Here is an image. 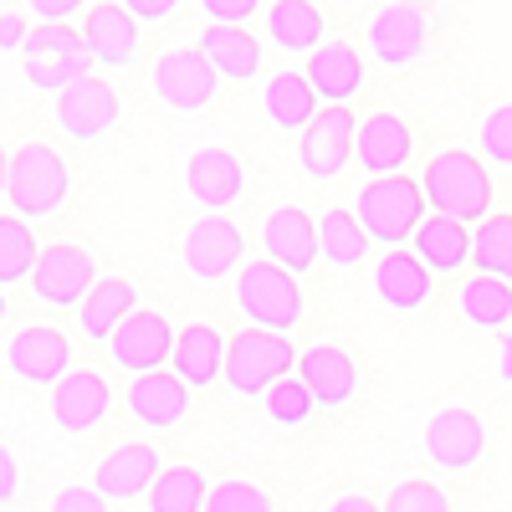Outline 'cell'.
<instances>
[{
    "label": "cell",
    "mask_w": 512,
    "mask_h": 512,
    "mask_svg": "<svg viewBox=\"0 0 512 512\" xmlns=\"http://www.w3.org/2000/svg\"><path fill=\"white\" fill-rule=\"evenodd\" d=\"M415 154V128L400 118V113H374V118H359V169L369 180L379 175H405V164Z\"/></svg>",
    "instance_id": "ac0fdd59"
},
{
    "label": "cell",
    "mask_w": 512,
    "mask_h": 512,
    "mask_svg": "<svg viewBox=\"0 0 512 512\" xmlns=\"http://www.w3.org/2000/svg\"><path fill=\"white\" fill-rule=\"evenodd\" d=\"M221 364H226V344H221L216 328H210V323L180 328V344H175V359H169V369H175L190 390H200V384H216Z\"/></svg>",
    "instance_id": "4dcf8cb0"
},
{
    "label": "cell",
    "mask_w": 512,
    "mask_h": 512,
    "mask_svg": "<svg viewBox=\"0 0 512 512\" xmlns=\"http://www.w3.org/2000/svg\"><path fill=\"white\" fill-rule=\"evenodd\" d=\"M205 512H272V497L246 477H226L221 487H210Z\"/></svg>",
    "instance_id": "f35d334b"
},
{
    "label": "cell",
    "mask_w": 512,
    "mask_h": 512,
    "mask_svg": "<svg viewBox=\"0 0 512 512\" xmlns=\"http://www.w3.org/2000/svg\"><path fill=\"white\" fill-rule=\"evenodd\" d=\"M21 62H26V82L36 93H67L72 82L93 77V67H98L88 36L72 31L67 21H41L26 41Z\"/></svg>",
    "instance_id": "277c9868"
},
{
    "label": "cell",
    "mask_w": 512,
    "mask_h": 512,
    "mask_svg": "<svg viewBox=\"0 0 512 512\" xmlns=\"http://www.w3.org/2000/svg\"><path fill=\"white\" fill-rule=\"evenodd\" d=\"M267 36L287 57H313L328 41V16L318 0H272L267 11Z\"/></svg>",
    "instance_id": "cb8c5ba5"
},
{
    "label": "cell",
    "mask_w": 512,
    "mask_h": 512,
    "mask_svg": "<svg viewBox=\"0 0 512 512\" xmlns=\"http://www.w3.org/2000/svg\"><path fill=\"white\" fill-rule=\"evenodd\" d=\"M456 308L472 328H507L512 323V282H502L492 272L466 277L461 292H456Z\"/></svg>",
    "instance_id": "1f68e13d"
},
{
    "label": "cell",
    "mask_w": 512,
    "mask_h": 512,
    "mask_svg": "<svg viewBox=\"0 0 512 512\" xmlns=\"http://www.w3.org/2000/svg\"><path fill=\"white\" fill-rule=\"evenodd\" d=\"M98 287V262L88 246L57 241L41 251V262L31 272V297L41 308H82V297Z\"/></svg>",
    "instance_id": "9c48e42d"
},
{
    "label": "cell",
    "mask_w": 512,
    "mask_h": 512,
    "mask_svg": "<svg viewBox=\"0 0 512 512\" xmlns=\"http://www.w3.org/2000/svg\"><path fill=\"white\" fill-rule=\"evenodd\" d=\"M308 82L318 88L323 103H354L359 88H364V57L349 41H323L308 57Z\"/></svg>",
    "instance_id": "f546056e"
},
{
    "label": "cell",
    "mask_w": 512,
    "mask_h": 512,
    "mask_svg": "<svg viewBox=\"0 0 512 512\" xmlns=\"http://www.w3.org/2000/svg\"><path fill=\"white\" fill-rule=\"evenodd\" d=\"M149 82H154L159 103L175 108V113H205L210 103H216V93H221V72L210 67V57L200 47L195 52H185V47L159 52Z\"/></svg>",
    "instance_id": "ba28073f"
},
{
    "label": "cell",
    "mask_w": 512,
    "mask_h": 512,
    "mask_svg": "<svg viewBox=\"0 0 512 512\" xmlns=\"http://www.w3.org/2000/svg\"><path fill=\"white\" fill-rule=\"evenodd\" d=\"M185 190L205 210H226L246 190V169H241V159L231 149H195L185 159Z\"/></svg>",
    "instance_id": "7402d4cb"
},
{
    "label": "cell",
    "mask_w": 512,
    "mask_h": 512,
    "mask_svg": "<svg viewBox=\"0 0 512 512\" xmlns=\"http://www.w3.org/2000/svg\"><path fill=\"white\" fill-rule=\"evenodd\" d=\"M0 497H6V502L16 497V461L11 456H6V466H0Z\"/></svg>",
    "instance_id": "c3c4849f"
},
{
    "label": "cell",
    "mask_w": 512,
    "mask_h": 512,
    "mask_svg": "<svg viewBox=\"0 0 512 512\" xmlns=\"http://www.w3.org/2000/svg\"><path fill=\"white\" fill-rule=\"evenodd\" d=\"M318 231H323V262L338 267V272L359 267L369 256V246H374V236L364 231V221L354 216V210H328V216L318 221Z\"/></svg>",
    "instance_id": "d6a6232c"
},
{
    "label": "cell",
    "mask_w": 512,
    "mask_h": 512,
    "mask_svg": "<svg viewBox=\"0 0 512 512\" xmlns=\"http://www.w3.org/2000/svg\"><path fill=\"white\" fill-rule=\"evenodd\" d=\"M123 6L139 16V26H159V21H169L180 11V0H123Z\"/></svg>",
    "instance_id": "ee69618b"
},
{
    "label": "cell",
    "mask_w": 512,
    "mask_h": 512,
    "mask_svg": "<svg viewBox=\"0 0 512 512\" xmlns=\"http://www.w3.org/2000/svg\"><path fill=\"white\" fill-rule=\"evenodd\" d=\"M72 190V169L52 144H21L6 159V205L21 221L57 216Z\"/></svg>",
    "instance_id": "6da1fadb"
},
{
    "label": "cell",
    "mask_w": 512,
    "mask_h": 512,
    "mask_svg": "<svg viewBox=\"0 0 512 512\" xmlns=\"http://www.w3.org/2000/svg\"><path fill=\"white\" fill-rule=\"evenodd\" d=\"M26 6H31L36 21H72V16H82V11H93L88 0H26Z\"/></svg>",
    "instance_id": "7bdbcfd3"
},
{
    "label": "cell",
    "mask_w": 512,
    "mask_h": 512,
    "mask_svg": "<svg viewBox=\"0 0 512 512\" xmlns=\"http://www.w3.org/2000/svg\"><path fill=\"white\" fill-rule=\"evenodd\" d=\"M113 410V384L98 369H72L62 384H52V420L67 436H88Z\"/></svg>",
    "instance_id": "e0dca14e"
},
{
    "label": "cell",
    "mask_w": 512,
    "mask_h": 512,
    "mask_svg": "<svg viewBox=\"0 0 512 512\" xmlns=\"http://www.w3.org/2000/svg\"><path fill=\"white\" fill-rule=\"evenodd\" d=\"M210 487L195 466H164V477L149 487V512H205Z\"/></svg>",
    "instance_id": "836d02e7"
},
{
    "label": "cell",
    "mask_w": 512,
    "mask_h": 512,
    "mask_svg": "<svg viewBox=\"0 0 512 512\" xmlns=\"http://www.w3.org/2000/svg\"><path fill=\"white\" fill-rule=\"evenodd\" d=\"M297 374H303V384L313 390L318 410L349 405L354 390H359V364H354L344 349H333V344H313L303 359H297Z\"/></svg>",
    "instance_id": "d4e9b609"
},
{
    "label": "cell",
    "mask_w": 512,
    "mask_h": 512,
    "mask_svg": "<svg viewBox=\"0 0 512 512\" xmlns=\"http://www.w3.org/2000/svg\"><path fill=\"white\" fill-rule=\"evenodd\" d=\"M175 344H180V333L169 328V318H159V313H134V318H123V328L108 338V354H113V364L118 369H128V374H154V369H164L169 359H175Z\"/></svg>",
    "instance_id": "9a60e30c"
},
{
    "label": "cell",
    "mask_w": 512,
    "mask_h": 512,
    "mask_svg": "<svg viewBox=\"0 0 512 512\" xmlns=\"http://www.w3.org/2000/svg\"><path fill=\"white\" fill-rule=\"evenodd\" d=\"M297 354L287 333H272V328H241L231 344H226V384L231 395L241 400H256L267 395L277 379H287L297 369Z\"/></svg>",
    "instance_id": "8992f818"
},
{
    "label": "cell",
    "mask_w": 512,
    "mask_h": 512,
    "mask_svg": "<svg viewBox=\"0 0 512 512\" xmlns=\"http://www.w3.org/2000/svg\"><path fill=\"white\" fill-rule=\"evenodd\" d=\"M52 512H108V497L98 487H62L52 497Z\"/></svg>",
    "instance_id": "b9f144b4"
},
{
    "label": "cell",
    "mask_w": 512,
    "mask_h": 512,
    "mask_svg": "<svg viewBox=\"0 0 512 512\" xmlns=\"http://www.w3.org/2000/svg\"><path fill=\"white\" fill-rule=\"evenodd\" d=\"M425 185L410 180V175H379V180H364V190L354 195V216L364 221V231L374 236V246H405L420 226H425Z\"/></svg>",
    "instance_id": "3957f363"
},
{
    "label": "cell",
    "mask_w": 512,
    "mask_h": 512,
    "mask_svg": "<svg viewBox=\"0 0 512 512\" xmlns=\"http://www.w3.org/2000/svg\"><path fill=\"white\" fill-rule=\"evenodd\" d=\"M313 410H318V400H313V390L303 384V374H287V379H277L272 390H267V415L277 425H303Z\"/></svg>",
    "instance_id": "8d00e7d4"
},
{
    "label": "cell",
    "mask_w": 512,
    "mask_h": 512,
    "mask_svg": "<svg viewBox=\"0 0 512 512\" xmlns=\"http://www.w3.org/2000/svg\"><path fill=\"white\" fill-rule=\"evenodd\" d=\"M384 512H451V502L431 482H400L390 492V502H384Z\"/></svg>",
    "instance_id": "ab89813d"
},
{
    "label": "cell",
    "mask_w": 512,
    "mask_h": 512,
    "mask_svg": "<svg viewBox=\"0 0 512 512\" xmlns=\"http://www.w3.org/2000/svg\"><path fill=\"white\" fill-rule=\"evenodd\" d=\"M425 451H431L436 466H446V472H472V466L482 461L487 451V425L477 410H441L431 415V425H425Z\"/></svg>",
    "instance_id": "2e32d148"
},
{
    "label": "cell",
    "mask_w": 512,
    "mask_h": 512,
    "mask_svg": "<svg viewBox=\"0 0 512 512\" xmlns=\"http://www.w3.org/2000/svg\"><path fill=\"white\" fill-rule=\"evenodd\" d=\"M36 262H41V246H36L31 226L21 216H6V221H0V282H6V287L31 282Z\"/></svg>",
    "instance_id": "e575fe53"
},
{
    "label": "cell",
    "mask_w": 512,
    "mask_h": 512,
    "mask_svg": "<svg viewBox=\"0 0 512 512\" xmlns=\"http://www.w3.org/2000/svg\"><path fill=\"white\" fill-rule=\"evenodd\" d=\"M328 512H384L379 502H369V497H333L328 502Z\"/></svg>",
    "instance_id": "7dc6e473"
},
{
    "label": "cell",
    "mask_w": 512,
    "mask_h": 512,
    "mask_svg": "<svg viewBox=\"0 0 512 512\" xmlns=\"http://www.w3.org/2000/svg\"><path fill=\"white\" fill-rule=\"evenodd\" d=\"M425 200H431L436 216H451V221H466V226H482L492 216V175L477 154L466 149H446L425 164Z\"/></svg>",
    "instance_id": "7a4b0ae2"
},
{
    "label": "cell",
    "mask_w": 512,
    "mask_h": 512,
    "mask_svg": "<svg viewBox=\"0 0 512 512\" xmlns=\"http://www.w3.org/2000/svg\"><path fill=\"white\" fill-rule=\"evenodd\" d=\"M159 477H164L159 451H154V446H144V441H123V446H113V451L103 456L93 487H98L108 502H128V497L149 492Z\"/></svg>",
    "instance_id": "603a6c76"
},
{
    "label": "cell",
    "mask_w": 512,
    "mask_h": 512,
    "mask_svg": "<svg viewBox=\"0 0 512 512\" xmlns=\"http://www.w3.org/2000/svg\"><path fill=\"white\" fill-rule=\"evenodd\" d=\"M318 88L308 82V72H272L267 77V88H262V108H267V123L282 128V134H303V128L323 113L318 108Z\"/></svg>",
    "instance_id": "484cf974"
},
{
    "label": "cell",
    "mask_w": 512,
    "mask_h": 512,
    "mask_svg": "<svg viewBox=\"0 0 512 512\" xmlns=\"http://www.w3.org/2000/svg\"><path fill=\"white\" fill-rule=\"evenodd\" d=\"M200 52L210 57V67L221 72V82H251L256 72H262V41H256L246 26L205 21V31H200Z\"/></svg>",
    "instance_id": "f1b7e54d"
},
{
    "label": "cell",
    "mask_w": 512,
    "mask_h": 512,
    "mask_svg": "<svg viewBox=\"0 0 512 512\" xmlns=\"http://www.w3.org/2000/svg\"><path fill=\"white\" fill-rule=\"evenodd\" d=\"M236 308L251 328H272V333H287L303 323L308 303H303V287H297V272L277 267V262H246L236 272Z\"/></svg>",
    "instance_id": "5b68a950"
},
{
    "label": "cell",
    "mask_w": 512,
    "mask_h": 512,
    "mask_svg": "<svg viewBox=\"0 0 512 512\" xmlns=\"http://www.w3.org/2000/svg\"><path fill=\"white\" fill-rule=\"evenodd\" d=\"M82 36H88V47L98 57V67L118 72V67H134L139 57V16L123 6V0H103L82 16Z\"/></svg>",
    "instance_id": "44dd1931"
},
{
    "label": "cell",
    "mask_w": 512,
    "mask_h": 512,
    "mask_svg": "<svg viewBox=\"0 0 512 512\" xmlns=\"http://www.w3.org/2000/svg\"><path fill=\"white\" fill-rule=\"evenodd\" d=\"M431 267L420 262L415 251H384L379 262H374V277H369V287H374V297L390 313H415V308H425L431 303Z\"/></svg>",
    "instance_id": "ffe728a7"
},
{
    "label": "cell",
    "mask_w": 512,
    "mask_h": 512,
    "mask_svg": "<svg viewBox=\"0 0 512 512\" xmlns=\"http://www.w3.org/2000/svg\"><path fill=\"white\" fill-rule=\"evenodd\" d=\"M497 379L512 384V328H502V338H497Z\"/></svg>",
    "instance_id": "bcb514c9"
},
{
    "label": "cell",
    "mask_w": 512,
    "mask_h": 512,
    "mask_svg": "<svg viewBox=\"0 0 512 512\" xmlns=\"http://www.w3.org/2000/svg\"><path fill=\"white\" fill-rule=\"evenodd\" d=\"M26 41H31V31H21V21H16V16L0 21V52H6V57L26 52Z\"/></svg>",
    "instance_id": "f6af8a7d"
},
{
    "label": "cell",
    "mask_w": 512,
    "mask_h": 512,
    "mask_svg": "<svg viewBox=\"0 0 512 512\" xmlns=\"http://www.w3.org/2000/svg\"><path fill=\"white\" fill-rule=\"evenodd\" d=\"M118 113H123V108H118L113 82H103L98 72L82 77V82H72L67 93H57V123H62V134L77 139V144H98L103 134H113Z\"/></svg>",
    "instance_id": "5bb4252c"
},
{
    "label": "cell",
    "mask_w": 512,
    "mask_h": 512,
    "mask_svg": "<svg viewBox=\"0 0 512 512\" xmlns=\"http://www.w3.org/2000/svg\"><path fill=\"white\" fill-rule=\"evenodd\" d=\"M123 405L139 425H149V431H175L190 410V384L175 369H154V374H139L128 384Z\"/></svg>",
    "instance_id": "d6986e66"
},
{
    "label": "cell",
    "mask_w": 512,
    "mask_h": 512,
    "mask_svg": "<svg viewBox=\"0 0 512 512\" xmlns=\"http://www.w3.org/2000/svg\"><path fill=\"white\" fill-rule=\"evenodd\" d=\"M205 21H221V26H246L256 11H262V0H200Z\"/></svg>",
    "instance_id": "60d3db41"
},
{
    "label": "cell",
    "mask_w": 512,
    "mask_h": 512,
    "mask_svg": "<svg viewBox=\"0 0 512 512\" xmlns=\"http://www.w3.org/2000/svg\"><path fill=\"white\" fill-rule=\"evenodd\" d=\"M425 47H431V16H425L415 0H390V6L369 21V52L390 72L415 67L425 57Z\"/></svg>",
    "instance_id": "8fae6325"
},
{
    "label": "cell",
    "mask_w": 512,
    "mask_h": 512,
    "mask_svg": "<svg viewBox=\"0 0 512 512\" xmlns=\"http://www.w3.org/2000/svg\"><path fill=\"white\" fill-rule=\"evenodd\" d=\"M477 149H482L487 164L512 169V103H497V108L482 118V128H477Z\"/></svg>",
    "instance_id": "74e56055"
},
{
    "label": "cell",
    "mask_w": 512,
    "mask_h": 512,
    "mask_svg": "<svg viewBox=\"0 0 512 512\" xmlns=\"http://www.w3.org/2000/svg\"><path fill=\"white\" fill-rule=\"evenodd\" d=\"M134 313H139V287L128 277H103L88 297H82L77 328H82V338L103 344V338H113L123 328V318H134Z\"/></svg>",
    "instance_id": "83f0119b"
},
{
    "label": "cell",
    "mask_w": 512,
    "mask_h": 512,
    "mask_svg": "<svg viewBox=\"0 0 512 512\" xmlns=\"http://www.w3.org/2000/svg\"><path fill=\"white\" fill-rule=\"evenodd\" d=\"M262 246H267V262H277L297 277H308L323 262V231L303 205H277L262 221Z\"/></svg>",
    "instance_id": "4fadbf2b"
},
{
    "label": "cell",
    "mask_w": 512,
    "mask_h": 512,
    "mask_svg": "<svg viewBox=\"0 0 512 512\" xmlns=\"http://www.w3.org/2000/svg\"><path fill=\"white\" fill-rule=\"evenodd\" d=\"M241 267H246V236L231 216H216V210H210V216H200L185 231V272L195 282H205V287L226 282Z\"/></svg>",
    "instance_id": "30bf717a"
},
{
    "label": "cell",
    "mask_w": 512,
    "mask_h": 512,
    "mask_svg": "<svg viewBox=\"0 0 512 512\" xmlns=\"http://www.w3.org/2000/svg\"><path fill=\"white\" fill-rule=\"evenodd\" d=\"M354 149H359V118L349 113V103H323V113L297 134V169L313 185H328L349 169Z\"/></svg>",
    "instance_id": "52a82bcc"
},
{
    "label": "cell",
    "mask_w": 512,
    "mask_h": 512,
    "mask_svg": "<svg viewBox=\"0 0 512 512\" xmlns=\"http://www.w3.org/2000/svg\"><path fill=\"white\" fill-rule=\"evenodd\" d=\"M472 241H477V231L466 226V221H451V216H425V226L410 236V246H415V256L425 267H431L436 277H451V272H461L466 262H472Z\"/></svg>",
    "instance_id": "4316f807"
},
{
    "label": "cell",
    "mask_w": 512,
    "mask_h": 512,
    "mask_svg": "<svg viewBox=\"0 0 512 512\" xmlns=\"http://www.w3.org/2000/svg\"><path fill=\"white\" fill-rule=\"evenodd\" d=\"M6 369H11L21 384H62V379L72 374V338H67L62 328L31 323V328L11 333Z\"/></svg>",
    "instance_id": "7c38bea8"
},
{
    "label": "cell",
    "mask_w": 512,
    "mask_h": 512,
    "mask_svg": "<svg viewBox=\"0 0 512 512\" xmlns=\"http://www.w3.org/2000/svg\"><path fill=\"white\" fill-rule=\"evenodd\" d=\"M472 262H477V272H492V277L512 282V216H487L477 226Z\"/></svg>",
    "instance_id": "d590c367"
}]
</instances>
